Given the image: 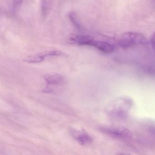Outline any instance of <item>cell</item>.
I'll return each mask as SVG.
<instances>
[{
    "label": "cell",
    "instance_id": "7c38bea8",
    "mask_svg": "<svg viewBox=\"0 0 155 155\" xmlns=\"http://www.w3.org/2000/svg\"><path fill=\"white\" fill-rule=\"evenodd\" d=\"M48 57V56H59L61 54V52L58 51H51L47 52Z\"/></svg>",
    "mask_w": 155,
    "mask_h": 155
},
{
    "label": "cell",
    "instance_id": "30bf717a",
    "mask_svg": "<svg viewBox=\"0 0 155 155\" xmlns=\"http://www.w3.org/2000/svg\"><path fill=\"white\" fill-rule=\"evenodd\" d=\"M41 4L42 16H46L48 10V3L47 0H41Z\"/></svg>",
    "mask_w": 155,
    "mask_h": 155
},
{
    "label": "cell",
    "instance_id": "7a4b0ae2",
    "mask_svg": "<svg viewBox=\"0 0 155 155\" xmlns=\"http://www.w3.org/2000/svg\"><path fill=\"white\" fill-rule=\"evenodd\" d=\"M147 40L144 35L137 32H127L120 36L118 41L119 46L123 48H128L140 45H146Z\"/></svg>",
    "mask_w": 155,
    "mask_h": 155
},
{
    "label": "cell",
    "instance_id": "52a82bcc",
    "mask_svg": "<svg viewBox=\"0 0 155 155\" xmlns=\"http://www.w3.org/2000/svg\"><path fill=\"white\" fill-rule=\"evenodd\" d=\"M94 39L92 37L85 35H76L71 37L70 40L72 43L79 46H90L91 41Z\"/></svg>",
    "mask_w": 155,
    "mask_h": 155
},
{
    "label": "cell",
    "instance_id": "6da1fadb",
    "mask_svg": "<svg viewBox=\"0 0 155 155\" xmlns=\"http://www.w3.org/2000/svg\"><path fill=\"white\" fill-rule=\"evenodd\" d=\"M133 106V100L130 97H119L110 102L108 108V113L113 118L124 119L128 116Z\"/></svg>",
    "mask_w": 155,
    "mask_h": 155
},
{
    "label": "cell",
    "instance_id": "277c9868",
    "mask_svg": "<svg viewBox=\"0 0 155 155\" xmlns=\"http://www.w3.org/2000/svg\"><path fill=\"white\" fill-rule=\"evenodd\" d=\"M70 134L80 145L82 146L90 145L93 142L92 137L85 130L71 129L70 130Z\"/></svg>",
    "mask_w": 155,
    "mask_h": 155
},
{
    "label": "cell",
    "instance_id": "8992f818",
    "mask_svg": "<svg viewBox=\"0 0 155 155\" xmlns=\"http://www.w3.org/2000/svg\"><path fill=\"white\" fill-rule=\"evenodd\" d=\"M44 79L47 86L57 87L63 85L65 82V78L62 75L58 73H50L44 76Z\"/></svg>",
    "mask_w": 155,
    "mask_h": 155
},
{
    "label": "cell",
    "instance_id": "5b68a950",
    "mask_svg": "<svg viewBox=\"0 0 155 155\" xmlns=\"http://www.w3.org/2000/svg\"><path fill=\"white\" fill-rule=\"evenodd\" d=\"M90 46L96 48L101 52L105 53H111L116 50V47L113 44L106 41L93 39Z\"/></svg>",
    "mask_w": 155,
    "mask_h": 155
},
{
    "label": "cell",
    "instance_id": "8fae6325",
    "mask_svg": "<svg viewBox=\"0 0 155 155\" xmlns=\"http://www.w3.org/2000/svg\"><path fill=\"white\" fill-rule=\"evenodd\" d=\"M23 0H12V6L14 9H16L19 8L22 4Z\"/></svg>",
    "mask_w": 155,
    "mask_h": 155
},
{
    "label": "cell",
    "instance_id": "4fadbf2b",
    "mask_svg": "<svg viewBox=\"0 0 155 155\" xmlns=\"http://www.w3.org/2000/svg\"><path fill=\"white\" fill-rule=\"evenodd\" d=\"M150 42H151V45L152 48L154 50V51H155V32L151 37Z\"/></svg>",
    "mask_w": 155,
    "mask_h": 155
},
{
    "label": "cell",
    "instance_id": "9c48e42d",
    "mask_svg": "<svg viewBox=\"0 0 155 155\" xmlns=\"http://www.w3.org/2000/svg\"><path fill=\"white\" fill-rule=\"evenodd\" d=\"M69 18L71 21L72 24L74 25V27L78 30H81L82 26L81 25L80 23L77 18L76 14L74 12H71L69 13Z\"/></svg>",
    "mask_w": 155,
    "mask_h": 155
},
{
    "label": "cell",
    "instance_id": "3957f363",
    "mask_svg": "<svg viewBox=\"0 0 155 155\" xmlns=\"http://www.w3.org/2000/svg\"><path fill=\"white\" fill-rule=\"evenodd\" d=\"M100 130L107 136L117 139H126L131 137V133L128 129L120 126L101 127Z\"/></svg>",
    "mask_w": 155,
    "mask_h": 155
},
{
    "label": "cell",
    "instance_id": "ba28073f",
    "mask_svg": "<svg viewBox=\"0 0 155 155\" xmlns=\"http://www.w3.org/2000/svg\"><path fill=\"white\" fill-rule=\"evenodd\" d=\"M48 56L47 53L33 55L27 58L25 61L29 63H39L43 61Z\"/></svg>",
    "mask_w": 155,
    "mask_h": 155
}]
</instances>
